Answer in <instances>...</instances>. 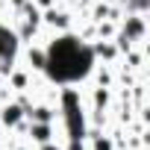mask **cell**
I'll use <instances>...</instances> for the list:
<instances>
[{"label": "cell", "instance_id": "1", "mask_svg": "<svg viewBox=\"0 0 150 150\" xmlns=\"http://www.w3.org/2000/svg\"><path fill=\"white\" fill-rule=\"evenodd\" d=\"M44 56H47L44 71L50 74V80H56V83H77V80L86 77V74L91 71V65H94V50L88 44H83L80 38H74V35L56 38L44 50Z\"/></svg>", "mask_w": 150, "mask_h": 150}, {"label": "cell", "instance_id": "2", "mask_svg": "<svg viewBox=\"0 0 150 150\" xmlns=\"http://www.w3.org/2000/svg\"><path fill=\"white\" fill-rule=\"evenodd\" d=\"M62 109H65V124H68V135L71 141H80L86 135V121H83V109H80V94L74 88H65L62 94Z\"/></svg>", "mask_w": 150, "mask_h": 150}, {"label": "cell", "instance_id": "3", "mask_svg": "<svg viewBox=\"0 0 150 150\" xmlns=\"http://www.w3.org/2000/svg\"><path fill=\"white\" fill-rule=\"evenodd\" d=\"M15 53H18V33L0 24V65H3V71H6V65H12Z\"/></svg>", "mask_w": 150, "mask_h": 150}, {"label": "cell", "instance_id": "4", "mask_svg": "<svg viewBox=\"0 0 150 150\" xmlns=\"http://www.w3.org/2000/svg\"><path fill=\"white\" fill-rule=\"evenodd\" d=\"M21 115H24V109H21L18 103H12V106H6V109H3L0 121H3L6 127H12V124H18V121H21Z\"/></svg>", "mask_w": 150, "mask_h": 150}, {"label": "cell", "instance_id": "5", "mask_svg": "<svg viewBox=\"0 0 150 150\" xmlns=\"http://www.w3.org/2000/svg\"><path fill=\"white\" fill-rule=\"evenodd\" d=\"M30 135L35 138V141H50V124H38V121H33V129H30Z\"/></svg>", "mask_w": 150, "mask_h": 150}, {"label": "cell", "instance_id": "6", "mask_svg": "<svg viewBox=\"0 0 150 150\" xmlns=\"http://www.w3.org/2000/svg\"><path fill=\"white\" fill-rule=\"evenodd\" d=\"M30 115H33V121H38V124H50V118H53L47 106H35V109H33Z\"/></svg>", "mask_w": 150, "mask_h": 150}, {"label": "cell", "instance_id": "7", "mask_svg": "<svg viewBox=\"0 0 150 150\" xmlns=\"http://www.w3.org/2000/svg\"><path fill=\"white\" fill-rule=\"evenodd\" d=\"M44 62H47L44 50H30V65H33V68H41V71H44Z\"/></svg>", "mask_w": 150, "mask_h": 150}, {"label": "cell", "instance_id": "8", "mask_svg": "<svg viewBox=\"0 0 150 150\" xmlns=\"http://www.w3.org/2000/svg\"><path fill=\"white\" fill-rule=\"evenodd\" d=\"M47 21H50L53 27H65V24H68V18H65L62 12H50V15H47Z\"/></svg>", "mask_w": 150, "mask_h": 150}, {"label": "cell", "instance_id": "9", "mask_svg": "<svg viewBox=\"0 0 150 150\" xmlns=\"http://www.w3.org/2000/svg\"><path fill=\"white\" fill-rule=\"evenodd\" d=\"M94 150H112V144H109L106 138H97V141H94Z\"/></svg>", "mask_w": 150, "mask_h": 150}, {"label": "cell", "instance_id": "10", "mask_svg": "<svg viewBox=\"0 0 150 150\" xmlns=\"http://www.w3.org/2000/svg\"><path fill=\"white\" fill-rule=\"evenodd\" d=\"M38 6H50V0H38Z\"/></svg>", "mask_w": 150, "mask_h": 150}, {"label": "cell", "instance_id": "11", "mask_svg": "<svg viewBox=\"0 0 150 150\" xmlns=\"http://www.w3.org/2000/svg\"><path fill=\"white\" fill-rule=\"evenodd\" d=\"M44 150H56V147H44Z\"/></svg>", "mask_w": 150, "mask_h": 150}, {"label": "cell", "instance_id": "12", "mask_svg": "<svg viewBox=\"0 0 150 150\" xmlns=\"http://www.w3.org/2000/svg\"><path fill=\"white\" fill-rule=\"evenodd\" d=\"M15 3H24V0H15Z\"/></svg>", "mask_w": 150, "mask_h": 150}, {"label": "cell", "instance_id": "13", "mask_svg": "<svg viewBox=\"0 0 150 150\" xmlns=\"http://www.w3.org/2000/svg\"><path fill=\"white\" fill-rule=\"evenodd\" d=\"M74 150H77V147H74Z\"/></svg>", "mask_w": 150, "mask_h": 150}]
</instances>
